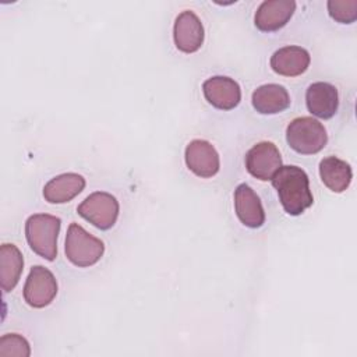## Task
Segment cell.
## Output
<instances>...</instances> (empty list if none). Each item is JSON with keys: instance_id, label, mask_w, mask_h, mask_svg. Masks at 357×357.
Instances as JSON below:
<instances>
[{"instance_id": "obj_10", "label": "cell", "mask_w": 357, "mask_h": 357, "mask_svg": "<svg viewBox=\"0 0 357 357\" xmlns=\"http://www.w3.org/2000/svg\"><path fill=\"white\" fill-rule=\"evenodd\" d=\"M202 93L209 105L219 110H231L241 100V89L237 81L225 75H215L204 81Z\"/></svg>"}, {"instance_id": "obj_20", "label": "cell", "mask_w": 357, "mask_h": 357, "mask_svg": "<svg viewBox=\"0 0 357 357\" xmlns=\"http://www.w3.org/2000/svg\"><path fill=\"white\" fill-rule=\"evenodd\" d=\"M328 14L339 24H351L357 20V0H329Z\"/></svg>"}, {"instance_id": "obj_7", "label": "cell", "mask_w": 357, "mask_h": 357, "mask_svg": "<svg viewBox=\"0 0 357 357\" xmlns=\"http://www.w3.org/2000/svg\"><path fill=\"white\" fill-rule=\"evenodd\" d=\"M247 172L261 180H272L275 173L282 167V156L278 146L271 141H261L245 153Z\"/></svg>"}, {"instance_id": "obj_4", "label": "cell", "mask_w": 357, "mask_h": 357, "mask_svg": "<svg viewBox=\"0 0 357 357\" xmlns=\"http://www.w3.org/2000/svg\"><path fill=\"white\" fill-rule=\"evenodd\" d=\"M67 259L78 266L88 268L95 265L105 252V244L100 238L89 234L78 223H70L64 245Z\"/></svg>"}, {"instance_id": "obj_11", "label": "cell", "mask_w": 357, "mask_h": 357, "mask_svg": "<svg viewBox=\"0 0 357 357\" xmlns=\"http://www.w3.org/2000/svg\"><path fill=\"white\" fill-rule=\"evenodd\" d=\"M294 11L293 0H265L255 11L254 24L262 32H275L290 21Z\"/></svg>"}, {"instance_id": "obj_8", "label": "cell", "mask_w": 357, "mask_h": 357, "mask_svg": "<svg viewBox=\"0 0 357 357\" xmlns=\"http://www.w3.org/2000/svg\"><path fill=\"white\" fill-rule=\"evenodd\" d=\"M184 159L187 167L201 178L213 177L220 169L219 153L215 146L205 139H192L185 146Z\"/></svg>"}, {"instance_id": "obj_15", "label": "cell", "mask_w": 357, "mask_h": 357, "mask_svg": "<svg viewBox=\"0 0 357 357\" xmlns=\"http://www.w3.org/2000/svg\"><path fill=\"white\" fill-rule=\"evenodd\" d=\"M85 187V178L78 173H63L50 178L43 187V197L50 204H66Z\"/></svg>"}, {"instance_id": "obj_6", "label": "cell", "mask_w": 357, "mask_h": 357, "mask_svg": "<svg viewBox=\"0 0 357 357\" xmlns=\"http://www.w3.org/2000/svg\"><path fill=\"white\" fill-rule=\"evenodd\" d=\"M57 280L52 271L42 265L31 268L24 284V300L32 308L47 307L57 296Z\"/></svg>"}, {"instance_id": "obj_17", "label": "cell", "mask_w": 357, "mask_h": 357, "mask_svg": "<svg viewBox=\"0 0 357 357\" xmlns=\"http://www.w3.org/2000/svg\"><path fill=\"white\" fill-rule=\"evenodd\" d=\"M319 176L331 191L343 192L351 183L353 172L346 160L336 156H326L319 162Z\"/></svg>"}, {"instance_id": "obj_19", "label": "cell", "mask_w": 357, "mask_h": 357, "mask_svg": "<svg viewBox=\"0 0 357 357\" xmlns=\"http://www.w3.org/2000/svg\"><path fill=\"white\" fill-rule=\"evenodd\" d=\"M28 340L18 333H6L0 337V357H29Z\"/></svg>"}, {"instance_id": "obj_16", "label": "cell", "mask_w": 357, "mask_h": 357, "mask_svg": "<svg viewBox=\"0 0 357 357\" xmlns=\"http://www.w3.org/2000/svg\"><path fill=\"white\" fill-rule=\"evenodd\" d=\"M251 103L261 114H278L290 106V96L283 85L265 84L252 92Z\"/></svg>"}, {"instance_id": "obj_2", "label": "cell", "mask_w": 357, "mask_h": 357, "mask_svg": "<svg viewBox=\"0 0 357 357\" xmlns=\"http://www.w3.org/2000/svg\"><path fill=\"white\" fill-rule=\"evenodd\" d=\"M61 219L49 213H33L25 222V237L31 250L39 257L53 261L57 257V237Z\"/></svg>"}, {"instance_id": "obj_3", "label": "cell", "mask_w": 357, "mask_h": 357, "mask_svg": "<svg viewBox=\"0 0 357 357\" xmlns=\"http://www.w3.org/2000/svg\"><path fill=\"white\" fill-rule=\"evenodd\" d=\"M286 141L297 153L314 155L325 148L328 134L324 124L317 119L303 116L289 123L286 128Z\"/></svg>"}, {"instance_id": "obj_18", "label": "cell", "mask_w": 357, "mask_h": 357, "mask_svg": "<svg viewBox=\"0 0 357 357\" xmlns=\"http://www.w3.org/2000/svg\"><path fill=\"white\" fill-rule=\"evenodd\" d=\"M24 258L17 245L4 243L0 247V284L3 291H11L22 273Z\"/></svg>"}, {"instance_id": "obj_5", "label": "cell", "mask_w": 357, "mask_h": 357, "mask_svg": "<svg viewBox=\"0 0 357 357\" xmlns=\"http://www.w3.org/2000/svg\"><path fill=\"white\" fill-rule=\"evenodd\" d=\"M77 212L95 227L109 230L119 218L120 205L114 195L106 191H95L77 206Z\"/></svg>"}, {"instance_id": "obj_13", "label": "cell", "mask_w": 357, "mask_h": 357, "mask_svg": "<svg viewBox=\"0 0 357 357\" xmlns=\"http://www.w3.org/2000/svg\"><path fill=\"white\" fill-rule=\"evenodd\" d=\"M305 105L312 116L328 120L339 107V95L335 85L324 81L312 82L305 91Z\"/></svg>"}, {"instance_id": "obj_1", "label": "cell", "mask_w": 357, "mask_h": 357, "mask_svg": "<svg viewBox=\"0 0 357 357\" xmlns=\"http://www.w3.org/2000/svg\"><path fill=\"white\" fill-rule=\"evenodd\" d=\"M272 185L284 212L291 216L301 215L314 204L308 176L298 166H282L272 177Z\"/></svg>"}, {"instance_id": "obj_12", "label": "cell", "mask_w": 357, "mask_h": 357, "mask_svg": "<svg viewBox=\"0 0 357 357\" xmlns=\"http://www.w3.org/2000/svg\"><path fill=\"white\" fill-rule=\"evenodd\" d=\"M234 211L238 220L250 227L258 229L265 223V211L257 192L245 183L234 190Z\"/></svg>"}, {"instance_id": "obj_9", "label": "cell", "mask_w": 357, "mask_h": 357, "mask_svg": "<svg viewBox=\"0 0 357 357\" xmlns=\"http://www.w3.org/2000/svg\"><path fill=\"white\" fill-rule=\"evenodd\" d=\"M204 25L198 15L191 10L181 11L173 26L176 47L183 53H195L204 43Z\"/></svg>"}, {"instance_id": "obj_14", "label": "cell", "mask_w": 357, "mask_h": 357, "mask_svg": "<svg viewBox=\"0 0 357 357\" xmlns=\"http://www.w3.org/2000/svg\"><path fill=\"white\" fill-rule=\"evenodd\" d=\"M311 56L301 46H283L278 49L269 60L271 68L283 77H297L307 71Z\"/></svg>"}]
</instances>
